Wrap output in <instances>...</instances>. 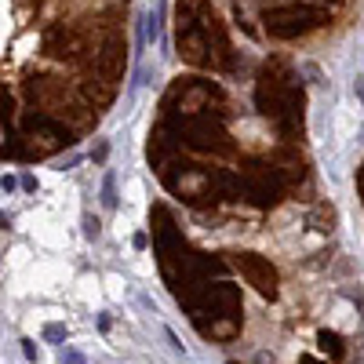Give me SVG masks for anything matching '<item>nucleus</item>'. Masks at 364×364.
<instances>
[{
	"instance_id": "obj_1",
	"label": "nucleus",
	"mask_w": 364,
	"mask_h": 364,
	"mask_svg": "<svg viewBox=\"0 0 364 364\" xmlns=\"http://www.w3.org/2000/svg\"><path fill=\"white\" fill-rule=\"evenodd\" d=\"M102 204H106V208H117V186H113V175H106V182H102Z\"/></svg>"
},
{
	"instance_id": "obj_2",
	"label": "nucleus",
	"mask_w": 364,
	"mask_h": 364,
	"mask_svg": "<svg viewBox=\"0 0 364 364\" xmlns=\"http://www.w3.org/2000/svg\"><path fill=\"white\" fill-rule=\"evenodd\" d=\"M44 339L47 342H66V324H47L44 328Z\"/></svg>"
},
{
	"instance_id": "obj_3",
	"label": "nucleus",
	"mask_w": 364,
	"mask_h": 364,
	"mask_svg": "<svg viewBox=\"0 0 364 364\" xmlns=\"http://www.w3.org/2000/svg\"><path fill=\"white\" fill-rule=\"evenodd\" d=\"M62 364H88V357L81 350H62Z\"/></svg>"
},
{
	"instance_id": "obj_4",
	"label": "nucleus",
	"mask_w": 364,
	"mask_h": 364,
	"mask_svg": "<svg viewBox=\"0 0 364 364\" xmlns=\"http://www.w3.org/2000/svg\"><path fill=\"white\" fill-rule=\"evenodd\" d=\"M84 237H88V241H95V237H99V219L84 215Z\"/></svg>"
},
{
	"instance_id": "obj_5",
	"label": "nucleus",
	"mask_w": 364,
	"mask_h": 364,
	"mask_svg": "<svg viewBox=\"0 0 364 364\" xmlns=\"http://www.w3.org/2000/svg\"><path fill=\"white\" fill-rule=\"evenodd\" d=\"M22 354H26V361H37V357H40V350H37L29 339H22Z\"/></svg>"
},
{
	"instance_id": "obj_6",
	"label": "nucleus",
	"mask_w": 364,
	"mask_h": 364,
	"mask_svg": "<svg viewBox=\"0 0 364 364\" xmlns=\"http://www.w3.org/2000/svg\"><path fill=\"white\" fill-rule=\"evenodd\" d=\"M106 153H109V146H106V142H102V146H99V150L91 153V161H99V164H102V161H106Z\"/></svg>"
},
{
	"instance_id": "obj_7",
	"label": "nucleus",
	"mask_w": 364,
	"mask_h": 364,
	"mask_svg": "<svg viewBox=\"0 0 364 364\" xmlns=\"http://www.w3.org/2000/svg\"><path fill=\"white\" fill-rule=\"evenodd\" d=\"M0 189H4V193H11V189H15V179L4 175V179H0Z\"/></svg>"
},
{
	"instance_id": "obj_8",
	"label": "nucleus",
	"mask_w": 364,
	"mask_h": 364,
	"mask_svg": "<svg viewBox=\"0 0 364 364\" xmlns=\"http://www.w3.org/2000/svg\"><path fill=\"white\" fill-rule=\"evenodd\" d=\"M354 91H357V99H361V106H364V77H357V84H354Z\"/></svg>"
},
{
	"instance_id": "obj_9",
	"label": "nucleus",
	"mask_w": 364,
	"mask_h": 364,
	"mask_svg": "<svg viewBox=\"0 0 364 364\" xmlns=\"http://www.w3.org/2000/svg\"><path fill=\"white\" fill-rule=\"evenodd\" d=\"M0 230H4V215H0Z\"/></svg>"
}]
</instances>
